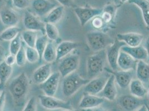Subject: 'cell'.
<instances>
[{"label": "cell", "instance_id": "obj_31", "mask_svg": "<svg viewBox=\"0 0 149 111\" xmlns=\"http://www.w3.org/2000/svg\"><path fill=\"white\" fill-rule=\"evenodd\" d=\"M22 41L27 46L35 47V43L38 36V32L26 30L21 33Z\"/></svg>", "mask_w": 149, "mask_h": 111}, {"label": "cell", "instance_id": "obj_6", "mask_svg": "<svg viewBox=\"0 0 149 111\" xmlns=\"http://www.w3.org/2000/svg\"><path fill=\"white\" fill-rule=\"evenodd\" d=\"M38 99L41 106L48 110H66L74 109L70 101H66L57 99L54 97V96H49L45 94L40 95Z\"/></svg>", "mask_w": 149, "mask_h": 111}, {"label": "cell", "instance_id": "obj_22", "mask_svg": "<svg viewBox=\"0 0 149 111\" xmlns=\"http://www.w3.org/2000/svg\"><path fill=\"white\" fill-rule=\"evenodd\" d=\"M121 51L130 55L136 61H148V53L145 47L139 46L137 47H129L127 46H123Z\"/></svg>", "mask_w": 149, "mask_h": 111}, {"label": "cell", "instance_id": "obj_20", "mask_svg": "<svg viewBox=\"0 0 149 111\" xmlns=\"http://www.w3.org/2000/svg\"><path fill=\"white\" fill-rule=\"evenodd\" d=\"M0 19L3 25L7 27L16 26L19 22V15L10 8H3L0 11Z\"/></svg>", "mask_w": 149, "mask_h": 111}, {"label": "cell", "instance_id": "obj_7", "mask_svg": "<svg viewBox=\"0 0 149 111\" xmlns=\"http://www.w3.org/2000/svg\"><path fill=\"white\" fill-rule=\"evenodd\" d=\"M74 11L81 26H85L94 17L100 16L102 12V9L90 7H74Z\"/></svg>", "mask_w": 149, "mask_h": 111}, {"label": "cell", "instance_id": "obj_50", "mask_svg": "<svg viewBox=\"0 0 149 111\" xmlns=\"http://www.w3.org/2000/svg\"><path fill=\"white\" fill-rule=\"evenodd\" d=\"M146 107H147V109H148V111H149V105H147V104H146Z\"/></svg>", "mask_w": 149, "mask_h": 111}, {"label": "cell", "instance_id": "obj_21", "mask_svg": "<svg viewBox=\"0 0 149 111\" xmlns=\"http://www.w3.org/2000/svg\"><path fill=\"white\" fill-rule=\"evenodd\" d=\"M52 74L51 65L47 63L38 67L33 72L32 80L35 83L40 85L47 80Z\"/></svg>", "mask_w": 149, "mask_h": 111}, {"label": "cell", "instance_id": "obj_5", "mask_svg": "<svg viewBox=\"0 0 149 111\" xmlns=\"http://www.w3.org/2000/svg\"><path fill=\"white\" fill-rule=\"evenodd\" d=\"M80 65V56L76 53H71L63 57L58 66V71L62 78L71 74L78 69Z\"/></svg>", "mask_w": 149, "mask_h": 111}, {"label": "cell", "instance_id": "obj_26", "mask_svg": "<svg viewBox=\"0 0 149 111\" xmlns=\"http://www.w3.org/2000/svg\"><path fill=\"white\" fill-rule=\"evenodd\" d=\"M130 3L138 7L141 10L143 19L146 28L149 31V0H129Z\"/></svg>", "mask_w": 149, "mask_h": 111}, {"label": "cell", "instance_id": "obj_23", "mask_svg": "<svg viewBox=\"0 0 149 111\" xmlns=\"http://www.w3.org/2000/svg\"><path fill=\"white\" fill-rule=\"evenodd\" d=\"M131 94L139 99H143L148 93V89L141 81L138 79H133L129 86Z\"/></svg>", "mask_w": 149, "mask_h": 111}, {"label": "cell", "instance_id": "obj_27", "mask_svg": "<svg viewBox=\"0 0 149 111\" xmlns=\"http://www.w3.org/2000/svg\"><path fill=\"white\" fill-rule=\"evenodd\" d=\"M13 72V66H8L4 61L0 62V87L5 86Z\"/></svg>", "mask_w": 149, "mask_h": 111}, {"label": "cell", "instance_id": "obj_3", "mask_svg": "<svg viewBox=\"0 0 149 111\" xmlns=\"http://www.w3.org/2000/svg\"><path fill=\"white\" fill-rule=\"evenodd\" d=\"M81 77L76 71L63 78L62 89L63 94L67 98L74 95L81 87L85 86L90 81Z\"/></svg>", "mask_w": 149, "mask_h": 111}, {"label": "cell", "instance_id": "obj_11", "mask_svg": "<svg viewBox=\"0 0 149 111\" xmlns=\"http://www.w3.org/2000/svg\"><path fill=\"white\" fill-rule=\"evenodd\" d=\"M118 103L125 111H135L144 105L141 99H139L131 94L121 96L118 99Z\"/></svg>", "mask_w": 149, "mask_h": 111}, {"label": "cell", "instance_id": "obj_19", "mask_svg": "<svg viewBox=\"0 0 149 111\" xmlns=\"http://www.w3.org/2000/svg\"><path fill=\"white\" fill-rule=\"evenodd\" d=\"M137 63V61L121 50L118 60V69L124 71H134L136 68Z\"/></svg>", "mask_w": 149, "mask_h": 111}, {"label": "cell", "instance_id": "obj_30", "mask_svg": "<svg viewBox=\"0 0 149 111\" xmlns=\"http://www.w3.org/2000/svg\"><path fill=\"white\" fill-rule=\"evenodd\" d=\"M56 47L52 42L49 41L42 55V59L48 63H51L56 61Z\"/></svg>", "mask_w": 149, "mask_h": 111}, {"label": "cell", "instance_id": "obj_48", "mask_svg": "<svg viewBox=\"0 0 149 111\" xmlns=\"http://www.w3.org/2000/svg\"><path fill=\"white\" fill-rule=\"evenodd\" d=\"M129 0H120V1H121V2H122L123 3H126V2H127V1H129Z\"/></svg>", "mask_w": 149, "mask_h": 111}, {"label": "cell", "instance_id": "obj_47", "mask_svg": "<svg viewBox=\"0 0 149 111\" xmlns=\"http://www.w3.org/2000/svg\"><path fill=\"white\" fill-rule=\"evenodd\" d=\"M61 111H79L77 110H74V109H72V110H62Z\"/></svg>", "mask_w": 149, "mask_h": 111}, {"label": "cell", "instance_id": "obj_17", "mask_svg": "<svg viewBox=\"0 0 149 111\" xmlns=\"http://www.w3.org/2000/svg\"><path fill=\"white\" fill-rule=\"evenodd\" d=\"M81 46V43L71 41H64L56 47V61H60L63 57L71 54Z\"/></svg>", "mask_w": 149, "mask_h": 111}, {"label": "cell", "instance_id": "obj_25", "mask_svg": "<svg viewBox=\"0 0 149 111\" xmlns=\"http://www.w3.org/2000/svg\"><path fill=\"white\" fill-rule=\"evenodd\" d=\"M65 12V7L61 5L54 8L45 18V23L56 24L61 21Z\"/></svg>", "mask_w": 149, "mask_h": 111}, {"label": "cell", "instance_id": "obj_8", "mask_svg": "<svg viewBox=\"0 0 149 111\" xmlns=\"http://www.w3.org/2000/svg\"><path fill=\"white\" fill-rule=\"evenodd\" d=\"M124 46L125 43L116 38L114 42L106 49L107 61L112 71L118 70V60L121 49Z\"/></svg>", "mask_w": 149, "mask_h": 111}, {"label": "cell", "instance_id": "obj_33", "mask_svg": "<svg viewBox=\"0 0 149 111\" xmlns=\"http://www.w3.org/2000/svg\"><path fill=\"white\" fill-rule=\"evenodd\" d=\"M49 42V38L45 34V35L43 34L41 36H38L37 37L35 45V48L37 50L40 55V60L42 59V55L44 53V51L46 49Z\"/></svg>", "mask_w": 149, "mask_h": 111}, {"label": "cell", "instance_id": "obj_9", "mask_svg": "<svg viewBox=\"0 0 149 111\" xmlns=\"http://www.w3.org/2000/svg\"><path fill=\"white\" fill-rule=\"evenodd\" d=\"M110 76V74L107 73L90 80L87 85L84 86V93L93 95L99 94L103 89Z\"/></svg>", "mask_w": 149, "mask_h": 111}, {"label": "cell", "instance_id": "obj_49", "mask_svg": "<svg viewBox=\"0 0 149 111\" xmlns=\"http://www.w3.org/2000/svg\"><path fill=\"white\" fill-rule=\"evenodd\" d=\"M147 96H148V97L149 99V89H148V93H147Z\"/></svg>", "mask_w": 149, "mask_h": 111}, {"label": "cell", "instance_id": "obj_39", "mask_svg": "<svg viewBox=\"0 0 149 111\" xmlns=\"http://www.w3.org/2000/svg\"><path fill=\"white\" fill-rule=\"evenodd\" d=\"M91 21L93 27L94 28L97 29V30H100V29L102 28L105 25L103 19H102L100 15L94 17Z\"/></svg>", "mask_w": 149, "mask_h": 111}, {"label": "cell", "instance_id": "obj_45", "mask_svg": "<svg viewBox=\"0 0 149 111\" xmlns=\"http://www.w3.org/2000/svg\"><path fill=\"white\" fill-rule=\"evenodd\" d=\"M135 111H148V109H147L146 104H144L143 105H141L140 108H139Z\"/></svg>", "mask_w": 149, "mask_h": 111}, {"label": "cell", "instance_id": "obj_2", "mask_svg": "<svg viewBox=\"0 0 149 111\" xmlns=\"http://www.w3.org/2000/svg\"><path fill=\"white\" fill-rule=\"evenodd\" d=\"M106 61V49L95 52L87 57L86 66L88 79L91 80L101 74L105 68Z\"/></svg>", "mask_w": 149, "mask_h": 111}, {"label": "cell", "instance_id": "obj_29", "mask_svg": "<svg viewBox=\"0 0 149 111\" xmlns=\"http://www.w3.org/2000/svg\"><path fill=\"white\" fill-rule=\"evenodd\" d=\"M21 30L18 27H8L0 33V40L3 41H11L20 33Z\"/></svg>", "mask_w": 149, "mask_h": 111}, {"label": "cell", "instance_id": "obj_34", "mask_svg": "<svg viewBox=\"0 0 149 111\" xmlns=\"http://www.w3.org/2000/svg\"><path fill=\"white\" fill-rule=\"evenodd\" d=\"M23 41L21 37V33L16 37L10 43L9 46V51L10 53L12 55L16 56L17 52L21 49L22 44Z\"/></svg>", "mask_w": 149, "mask_h": 111}, {"label": "cell", "instance_id": "obj_13", "mask_svg": "<svg viewBox=\"0 0 149 111\" xmlns=\"http://www.w3.org/2000/svg\"><path fill=\"white\" fill-rule=\"evenodd\" d=\"M105 101V99L97 95L85 93L79 104V107L84 110L99 107Z\"/></svg>", "mask_w": 149, "mask_h": 111}, {"label": "cell", "instance_id": "obj_36", "mask_svg": "<svg viewBox=\"0 0 149 111\" xmlns=\"http://www.w3.org/2000/svg\"><path fill=\"white\" fill-rule=\"evenodd\" d=\"M27 62L26 55V47L22 44L21 49L16 55V63L19 67H24Z\"/></svg>", "mask_w": 149, "mask_h": 111}, {"label": "cell", "instance_id": "obj_28", "mask_svg": "<svg viewBox=\"0 0 149 111\" xmlns=\"http://www.w3.org/2000/svg\"><path fill=\"white\" fill-rule=\"evenodd\" d=\"M116 11V7L113 5H106L102 9V12L100 15L105 25L110 24L115 19Z\"/></svg>", "mask_w": 149, "mask_h": 111}, {"label": "cell", "instance_id": "obj_37", "mask_svg": "<svg viewBox=\"0 0 149 111\" xmlns=\"http://www.w3.org/2000/svg\"><path fill=\"white\" fill-rule=\"evenodd\" d=\"M22 111H37V100L35 97L28 100Z\"/></svg>", "mask_w": 149, "mask_h": 111}, {"label": "cell", "instance_id": "obj_16", "mask_svg": "<svg viewBox=\"0 0 149 111\" xmlns=\"http://www.w3.org/2000/svg\"><path fill=\"white\" fill-rule=\"evenodd\" d=\"M97 96L110 101H113L116 99L118 90L116 86L115 77L113 74H110L103 89Z\"/></svg>", "mask_w": 149, "mask_h": 111}, {"label": "cell", "instance_id": "obj_38", "mask_svg": "<svg viewBox=\"0 0 149 111\" xmlns=\"http://www.w3.org/2000/svg\"><path fill=\"white\" fill-rule=\"evenodd\" d=\"M13 5L19 10H24L30 5V0H12Z\"/></svg>", "mask_w": 149, "mask_h": 111}, {"label": "cell", "instance_id": "obj_32", "mask_svg": "<svg viewBox=\"0 0 149 111\" xmlns=\"http://www.w3.org/2000/svg\"><path fill=\"white\" fill-rule=\"evenodd\" d=\"M45 34L51 41H57L60 36V33L56 25L50 23L45 24Z\"/></svg>", "mask_w": 149, "mask_h": 111}, {"label": "cell", "instance_id": "obj_43", "mask_svg": "<svg viewBox=\"0 0 149 111\" xmlns=\"http://www.w3.org/2000/svg\"><path fill=\"white\" fill-rule=\"evenodd\" d=\"M5 57V50L0 43V62H2Z\"/></svg>", "mask_w": 149, "mask_h": 111}, {"label": "cell", "instance_id": "obj_40", "mask_svg": "<svg viewBox=\"0 0 149 111\" xmlns=\"http://www.w3.org/2000/svg\"><path fill=\"white\" fill-rule=\"evenodd\" d=\"M3 61L8 66H13L15 63H16V56L10 53V55L5 56Z\"/></svg>", "mask_w": 149, "mask_h": 111}, {"label": "cell", "instance_id": "obj_44", "mask_svg": "<svg viewBox=\"0 0 149 111\" xmlns=\"http://www.w3.org/2000/svg\"><path fill=\"white\" fill-rule=\"evenodd\" d=\"M145 48L147 51L148 53V61L149 62V36L147 37L146 40L145 41Z\"/></svg>", "mask_w": 149, "mask_h": 111}, {"label": "cell", "instance_id": "obj_4", "mask_svg": "<svg viewBox=\"0 0 149 111\" xmlns=\"http://www.w3.org/2000/svg\"><path fill=\"white\" fill-rule=\"evenodd\" d=\"M86 38L89 48L95 52L106 49L115 41L107 33L99 31L88 32Z\"/></svg>", "mask_w": 149, "mask_h": 111}, {"label": "cell", "instance_id": "obj_46", "mask_svg": "<svg viewBox=\"0 0 149 111\" xmlns=\"http://www.w3.org/2000/svg\"><path fill=\"white\" fill-rule=\"evenodd\" d=\"M87 111H108L106 110L105 109L102 108H100V107H97L96 108H93L91 110H87Z\"/></svg>", "mask_w": 149, "mask_h": 111}, {"label": "cell", "instance_id": "obj_14", "mask_svg": "<svg viewBox=\"0 0 149 111\" xmlns=\"http://www.w3.org/2000/svg\"><path fill=\"white\" fill-rule=\"evenodd\" d=\"M116 39L125 43L129 47H137L141 45L144 39L143 35L136 32L118 33Z\"/></svg>", "mask_w": 149, "mask_h": 111}, {"label": "cell", "instance_id": "obj_42", "mask_svg": "<svg viewBox=\"0 0 149 111\" xmlns=\"http://www.w3.org/2000/svg\"><path fill=\"white\" fill-rule=\"evenodd\" d=\"M6 94L5 91H2L1 96L0 97V111H4V108L6 103Z\"/></svg>", "mask_w": 149, "mask_h": 111}, {"label": "cell", "instance_id": "obj_35", "mask_svg": "<svg viewBox=\"0 0 149 111\" xmlns=\"http://www.w3.org/2000/svg\"><path fill=\"white\" fill-rule=\"evenodd\" d=\"M26 55L27 61L30 63H35L40 60V55L35 47L26 46Z\"/></svg>", "mask_w": 149, "mask_h": 111}, {"label": "cell", "instance_id": "obj_51", "mask_svg": "<svg viewBox=\"0 0 149 111\" xmlns=\"http://www.w3.org/2000/svg\"><path fill=\"white\" fill-rule=\"evenodd\" d=\"M2 92V91H0V97H1V96Z\"/></svg>", "mask_w": 149, "mask_h": 111}, {"label": "cell", "instance_id": "obj_24", "mask_svg": "<svg viewBox=\"0 0 149 111\" xmlns=\"http://www.w3.org/2000/svg\"><path fill=\"white\" fill-rule=\"evenodd\" d=\"M137 79L143 84L149 83V64L145 61H138L136 68Z\"/></svg>", "mask_w": 149, "mask_h": 111}, {"label": "cell", "instance_id": "obj_41", "mask_svg": "<svg viewBox=\"0 0 149 111\" xmlns=\"http://www.w3.org/2000/svg\"><path fill=\"white\" fill-rule=\"evenodd\" d=\"M61 6L68 7H72L74 6V0H56Z\"/></svg>", "mask_w": 149, "mask_h": 111}, {"label": "cell", "instance_id": "obj_1", "mask_svg": "<svg viewBox=\"0 0 149 111\" xmlns=\"http://www.w3.org/2000/svg\"><path fill=\"white\" fill-rule=\"evenodd\" d=\"M29 89V79L25 72L19 74L11 81L8 86V91L15 105L21 106L24 104Z\"/></svg>", "mask_w": 149, "mask_h": 111}, {"label": "cell", "instance_id": "obj_18", "mask_svg": "<svg viewBox=\"0 0 149 111\" xmlns=\"http://www.w3.org/2000/svg\"><path fill=\"white\" fill-rule=\"evenodd\" d=\"M32 8L38 16H46L56 6V3L49 0H33Z\"/></svg>", "mask_w": 149, "mask_h": 111}, {"label": "cell", "instance_id": "obj_15", "mask_svg": "<svg viewBox=\"0 0 149 111\" xmlns=\"http://www.w3.org/2000/svg\"><path fill=\"white\" fill-rule=\"evenodd\" d=\"M108 73L113 74L115 77L116 83L118 86L123 89L129 88L131 80H133L134 71H112L109 69H106Z\"/></svg>", "mask_w": 149, "mask_h": 111}, {"label": "cell", "instance_id": "obj_10", "mask_svg": "<svg viewBox=\"0 0 149 111\" xmlns=\"http://www.w3.org/2000/svg\"><path fill=\"white\" fill-rule=\"evenodd\" d=\"M61 76L58 71H56L49 77V78L40 85V88L44 93L45 95L49 96H54L58 89Z\"/></svg>", "mask_w": 149, "mask_h": 111}, {"label": "cell", "instance_id": "obj_12", "mask_svg": "<svg viewBox=\"0 0 149 111\" xmlns=\"http://www.w3.org/2000/svg\"><path fill=\"white\" fill-rule=\"evenodd\" d=\"M23 24L26 30L41 32L45 33V25L42 21L33 13L26 11L23 19Z\"/></svg>", "mask_w": 149, "mask_h": 111}]
</instances>
